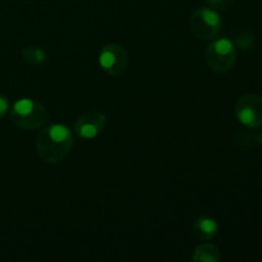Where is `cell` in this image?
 Here are the masks:
<instances>
[{"label":"cell","instance_id":"1","mask_svg":"<svg viewBox=\"0 0 262 262\" xmlns=\"http://www.w3.org/2000/svg\"><path fill=\"white\" fill-rule=\"evenodd\" d=\"M72 133L64 124H51L37 137V154L46 163H60L72 147Z\"/></svg>","mask_w":262,"mask_h":262},{"label":"cell","instance_id":"2","mask_svg":"<svg viewBox=\"0 0 262 262\" xmlns=\"http://www.w3.org/2000/svg\"><path fill=\"white\" fill-rule=\"evenodd\" d=\"M13 123L23 129H36L42 127L49 119L45 107L31 99H20L14 102L10 113Z\"/></svg>","mask_w":262,"mask_h":262},{"label":"cell","instance_id":"3","mask_svg":"<svg viewBox=\"0 0 262 262\" xmlns=\"http://www.w3.org/2000/svg\"><path fill=\"white\" fill-rule=\"evenodd\" d=\"M207 63L212 71L224 73L233 68L237 59V51L230 40L223 37L214 41L207 49Z\"/></svg>","mask_w":262,"mask_h":262},{"label":"cell","instance_id":"4","mask_svg":"<svg viewBox=\"0 0 262 262\" xmlns=\"http://www.w3.org/2000/svg\"><path fill=\"white\" fill-rule=\"evenodd\" d=\"M192 30L194 35L202 40L214 38L219 33L222 18L219 13L212 8H200L191 19Z\"/></svg>","mask_w":262,"mask_h":262},{"label":"cell","instance_id":"5","mask_svg":"<svg viewBox=\"0 0 262 262\" xmlns=\"http://www.w3.org/2000/svg\"><path fill=\"white\" fill-rule=\"evenodd\" d=\"M235 115L246 127H262V96L250 94L241 97L235 105Z\"/></svg>","mask_w":262,"mask_h":262},{"label":"cell","instance_id":"6","mask_svg":"<svg viewBox=\"0 0 262 262\" xmlns=\"http://www.w3.org/2000/svg\"><path fill=\"white\" fill-rule=\"evenodd\" d=\"M99 63L102 69L109 72L112 76H118L127 68L128 58L122 46L107 45L100 53Z\"/></svg>","mask_w":262,"mask_h":262},{"label":"cell","instance_id":"7","mask_svg":"<svg viewBox=\"0 0 262 262\" xmlns=\"http://www.w3.org/2000/svg\"><path fill=\"white\" fill-rule=\"evenodd\" d=\"M105 127V117L102 113L96 112H89L86 114L78 118L76 123L77 133L81 136L82 138L86 140H92L96 137Z\"/></svg>","mask_w":262,"mask_h":262},{"label":"cell","instance_id":"8","mask_svg":"<svg viewBox=\"0 0 262 262\" xmlns=\"http://www.w3.org/2000/svg\"><path fill=\"white\" fill-rule=\"evenodd\" d=\"M194 261H207V262H216L220 260L219 250L214 245L210 243H204L196 250L193 256Z\"/></svg>","mask_w":262,"mask_h":262},{"label":"cell","instance_id":"9","mask_svg":"<svg viewBox=\"0 0 262 262\" xmlns=\"http://www.w3.org/2000/svg\"><path fill=\"white\" fill-rule=\"evenodd\" d=\"M196 230L200 233V237L204 239H210L217 233V223L210 217H202L197 222Z\"/></svg>","mask_w":262,"mask_h":262},{"label":"cell","instance_id":"10","mask_svg":"<svg viewBox=\"0 0 262 262\" xmlns=\"http://www.w3.org/2000/svg\"><path fill=\"white\" fill-rule=\"evenodd\" d=\"M23 58L27 61H30V63L41 64L42 61L46 60V54L41 49L30 46V48H26L23 50Z\"/></svg>","mask_w":262,"mask_h":262},{"label":"cell","instance_id":"11","mask_svg":"<svg viewBox=\"0 0 262 262\" xmlns=\"http://www.w3.org/2000/svg\"><path fill=\"white\" fill-rule=\"evenodd\" d=\"M253 41H255V37H253L252 33H243L239 37L237 38V43L239 48L242 49H248L252 46Z\"/></svg>","mask_w":262,"mask_h":262},{"label":"cell","instance_id":"12","mask_svg":"<svg viewBox=\"0 0 262 262\" xmlns=\"http://www.w3.org/2000/svg\"><path fill=\"white\" fill-rule=\"evenodd\" d=\"M206 3L212 9H227L228 7H230L233 0H206Z\"/></svg>","mask_w":262,"mask_h":262},{"label":"cell","instance_id":"13","mask_svg":"<svg viewBox=\"0 0 262 262\" xmlns=\"http://www.w3.org/2000/svg\"><path fill=\"white\" fill-rule=\"evenodd\" d=\"M8 109H9V102H8V100L4 96L0 95V118L4 117Z\"/></svg>","mask_w":262,"mask_h":262},{"label":"cell","instance_id":"14","mask_svg":"<svg viewBox=\"0 0 262 262\" xmlns=\"http://www.w3.org/2000/svg\"><path fill=\"white\" fill-rule=\"evenodd\" d=\"M258 142H260L262 145V132L260 133V135H258Z\"/></svg>","mask_w":262,"mask_h":262}]
</instances>
